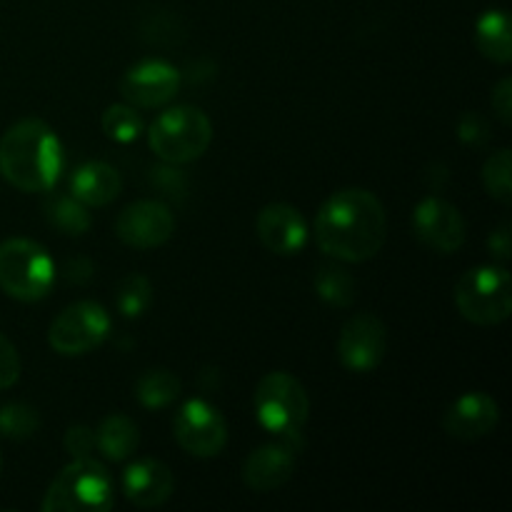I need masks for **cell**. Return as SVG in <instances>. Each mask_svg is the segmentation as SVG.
I'll use <instances>...</instances> for the list:
<instances>
[{
    "label": "cell",
    "mask_w": 512,
    "mask_h": 512,
    "mask_svg": "<svg viewBox=\"0 0 512 512\" xmlns=\"http://www.w3.org/2000/svg\"><path fill=\"white\" fill-rule=\"evenodd\" d=\"M315 245L340 263H365L383 250L388 215L375 193L343 188L320 205L313 223Z\"/></svg>",
    "instance_id": "obj_1"
},
{
    "label": "cell",
    "mask_w": 512,
    "mask_h": 512,
    "mask_svg": "<svg viewBox=\"0 0 512 512\" xmlns=\"http://www.w3.org/2000/svg\"><path fill=\"white\" fill-rule=\"evenodd\" d=\"M63 145L40 118L18 120L0 138V173L23 193H48L63 173Z\"/></svg>",
    "instance_id": "obj_2"
},
{
    "label": "cell",
    "mask_w": 512,
    "mask_h": 512,
    "mask_svg": "<svg viewBox=\"0 0 512 512\" xmlns=\"http://www.w3.org/2000/svg\"><path fill=\"white\" fill-rule=\"evenodd\" d=\"M115 505V483L100 460L73 458L43 498V512H108Z\"/></svg>",
    "instance_id": "obj_3"
},
{
    "label": "cell",
    "mask_w": 512,
    "mask_h": 512,
    "mask_svg": "<svg viewBox=\"0 0 512 512\" xmlns=\"http://www.w3.org/2000/svg\"><path fill=\"white\" fill-rule=\"evenodd\" d=\"M213 143V123L195 105H173L153 120L148 145L163 163L185 165L203 158Z\"/></svg>",
    "instance_id": "obj_4"
},
{
    "label": "cell",
    "mask_w": 512,
    "mask_h": 512,
    "mask_svg": "<svg viewBox=\"0 0 512 512\" xmlns=\"http://www.w3.org/2000/svg\"><path fill=\"white\" fill-rule=\"evenodd\" d=\"M55 283V263L48 250L28 238L0 243V290L20 303H38Z\"/></svg>",
    "instance_id": "obj_5"
},
{
    "label": "cell",
    "mask_w": 512,
    "mask_h": 512,
    "mask_svg": "<svg viewBox=\"0 0 512 512\" xmlns=\"http://www.w3.org/2000/svg\"><path fill=\"white\" fill-rule=\"evenodd\" d=\"M253 410L260 428L278 438H298L310 415L308 390L290 373H268L253 393Z\"/></svg>",
    "instance_id": "obj_6"
},
{
    "label": "cell",
    "mask_w": 512,
    "mask_h": 512,
    "mask_svg": "<svg viewBox=\"0 0 512 512\" xmlns=\"http://www.w3.org/2000/svg\"><path fill=\"white\" fill-rule=\"evenodd\" d=\"M455 305L468 323L490 328L512 313V280L500 265H480L468 270L455 285Z\"/></svg>",
    "instance_id": "obj_7"
},
{
    "label": "cell",
    "mask_w": 512,
    "mask_h": 512,
    "mask_svg": "<svg viewBox=\"0 0 512 512\" xmlns=\"http://www.w3.org/2000/svg\"><path fill=\"white\" fill-rule=\"evenodd\" d=\"M110 328L113 323L103 305L80 300L55 315L48 330V343L63 358H80L98 350L108 340Z\"/></svg>",
    "instance_id": "obj_8"
},
{
    "label": "cell",
    "mask_w": 512,
    "mask_h": 512,
    "mask_svg": "<svg viewBox=\"0 0 512 512\" xmlns=\"http://www.w3.org/2000/svg\"><path fill=\"white\" fill-rule=\"evenodd\" d=\"M173 438L195 458H218L228 445V423L208 400H188L173 418Z\"/></svg>",
    "instance_id": "obj_9"
},
{
    "label": "cell",
    "mask_w": 512,
    "mask_h": 512,
    "mask_svg": "<svg viewBox=\"0 0 512 512\" xmlns=\"http://www.w3.org/2000/svg\"><path fill=\"white\" fill-rule=\"evenodd\" d=\"M388 353V328L373 313H358L343 325L338 358L350 373H373Z\"/></svg>",
    "instance_id": "obj_10"
},
{
    "label": "cell",
    "mask_w": 512,
    "mask_h": 512,
    "mask_svg": "<svg viewBox=\"0 0 512 512\" xmlns=\"http://www.w3.org/2000/svg\"><path fill=\"white\" fill-rule=\"evenodd\" d=\"M183 75L173 63L160 58L140 60L125 70L120 80V95L133 108H163L178 95Z\"/></svg>",
    "instance_id": "obj_11"
},
{
    "label": "cell",
    "mask_w": 512,
    "mask_h": 512,
    "mask_svg": "<svg viewBox=\"0 0 512 512\" xmlns=\"http://www.w3.org/2000/svg\"><path fill=\"white\" fill-rule=\"evenodd\" d=\"M175 233V215L158 200H135L115 220L120 243L135 250H153L168 243Z\"/></svg>",
    "instance_id": "obj_12"
},
{
    "label": "cell",
    "mask_w": 512,
    "mask_h": 512,
    "mask_svg": "<svg viewBox=\"0 0 512 512\" xmlns=\"http://www.w3.org/2000/svg\"><path fill=\"white\" fill-rule=\"evenodd\" d=\"M413 233L425 248L453 255L465 245V220L448 200L425 198L413 210Z\"/></svg>",
    "instance_id": "obj_13"
},
{
    "label": "cell",
    "mask_w": 512,
    "mask_h": 512,
    "mask_svg": "<svg viewBox=\"0 0 512 512\" xmlns=\"http://www.w3.org/2000/svg\"><path fill=\"white\" fill-rule=\"evenodd\" d=\"M255 233L265 250L275 255H298L308 245L310 228L305 215L295 205L270 203L255 218Z\"/></svg>",
    "instance_id": "obj_14"
},
{
    "label": "cell",
    "mask_w": 512,
    "mask_h": 512,
    "mask_svg": "<svg viewBox=\"0 0 512 512\" xmlns=\"http://www.w3.org/2000/svg\"><path fill=\"white\" fill-rule=\"evenodd\" d=\"M295 438H283L278 443L260 445L258 450L245 458L243 483L255 493H273L283 488L293 478L295 463H298V448Z\"/></svg>",
    "instance_id": "obj_15"
},
{
    "label": "cell",
    "mask_w": 512,
    "mask_h": 512,
    "mask_svg": "<svg viewBox=\"0 0 512 512\" xmlns=\"http://www.w3.org/2000/svg\"><path fill=\"white\" fill-rule=\"evenodd\" d=\"M500 408L488 393H465L448 405L443 415V428L450 438L480 440L498 428Z\"/></svg>",
    "instance_id": "obj_16"
},
{
    "label": "cell",
    "mask_w": 512,
    "mask_h": 512,
    "mask_svg": "<svg viewBox=\"0 0 512 512\" xmlns=\"http://www.w3.org/2000/svg\"><path fill=\"white\" fill-rule=\"evenodd\" d=\"M175 490L173 470L155 458H140L123 473V493L135 508H160Z\"/></svg>",
    "instance_id": "obj_17"
},
{
    "label": "cell",
    "mask_w": 512,
    "mask_h": 512,
    "mask_svg": "<svg viewBox=\"0 0 512 512\" xmlns=\"http://www.w3.org/2000/svg\"><path fill=\"white\" fill-rule=\"evenodd\" d=\"M123 190V178L118 170L100 160L78 165L70 175V195L85 208H105Z\"/></svg>",
    "instance_id": "obj_18"
},
{
    "label": "cell",
    "mask_w": 512,
    "mask_h": 512,
    "mask_svg": "<svg viewBox=\"0 0 512 512\" xmlns=\"http://www.w3.org/2000/svg\"><path fill=\"white\" fill-rule=\"evenodd\" d=\"M138 425L123 413H113L95 428V450L113 463H123L138 450Z\"/></svg>",
    "instance_id": "obj_19"
},
{
    "label": "cell",
    "mask_w": 512,
    "mask_h": 512,
    "mask_svg": "<svg viewBox=\"0 0 512 512\" xmlns=\"http://www.w3.org/2000/svg\"><path fill=\"white\" fill-rule=\"evenodd\" d=\"M475 45L488 60L508 65L512 60V33L510 15L505 10H485L475 23Z\"/></svg>",
    "instance_id": "obj_20"
},
{
    "label": "cell",
    "mask_w": 512,
    "mask_h": 512,
    "mask_svg": "<svg viewBox=\"0 0 512 512\" xmlns=\"http://www.w3.org/2000/svg\"><path fill=\"white\" fill-rule=\"evenodd\" d=\"M43 213L50 228L58 230L60 235H68V238H80L93 225L88 208L78 203L73 195L50 193L43 203Z\"/></svg>",
    "instance_id": "obj_21"
},
{
    "label": "cell",
    "mask_w": 512,
    "mask_h": 512,
    "mask_svg": "<svg viewBox=\"0 0 512 512\" xmlns=\"http://www.w3.org/2000/svg\"><path fill=\"white\" fill-rule=\"evenodd\" d=\"M183 393V383L173 370L153 368L145 370L138 380H135V398L143 408L148 410H163L173 405Z\"/></svg>",
    "instance_id": "obj_22"
},
{
    "label": "cell",
    "mask_w": 512,
    "mask_h": 512,
    "mask_svg": "<svg viewBox=\"0 0 512 512\" xmlns=\"http://www.w3.org/2000/svg\"><path fill=\"white\" fill-rule=\"evenodd\" d=\"M313 288L318 293V298L323 303L333 305V308H350L355 300V278L340 265L328 263L320 265L318 273H315Z\"/></svg>",
    "instance_id": "obj_23"
},
{
    "label": "cell",
    "mask_w": 512,
    "mask_h": 512,
    "mask_svg": "<svg viewBox=\"0 0 512 512\" xmlns=\"http://www.w3.org/2000/svg\"><path fill=\"white\" fill-rule=\"evenodd\" d=\"M153 305V283L145 275L130 273L115 288V308L123 318L135 320Z\"/></svg>",
    "instance_id": "obj_24"
},
{
    "label": "cell",
    "mask_w": 512,
    "mask_h": 512,
    "mask_svg": "<svg viewBox=\"0 0 512 512\" xmlns=\"http://www.w3.org/2000/svg\"><path fill=\"white\" fill-rule=\"evenodd\" d=\"M100 125H103V133L120 145L135 143V140L140 138V133L145 130L143 115L138 113V108H133V105L128 103H118L105 108Z\"/></svg>",
    "instance_id": "obj_25"
},
{
    "label": "cell",
    "mask_w": 512,
    "mask_h": 512,
    "mask_svg": "<svg viewBox=\"0 0 512 512\" xmlns=\"http://www.w3.org/2000/svg\"><path fill=\"white\" fill-rule=\"evenodd\" d=\"M512 153L510 148H500L485 160L483 165V185L488 195L498 203L510 205L512 200Z\"/></svg>",
    "instance_id": "obj_26"
},
{
    "label": "cell",
    "mask_w": 512,
    "mask_h": 512,
    "mask_svg": "<svg viewBox=\"0 0 512 512\" xmlns=\"http://www.w3.org/2000/svg\"><path fill=\"white\" fill-rule=\"evenodd\" d=\"M40 430V413L33 405L8 403L0 408V435L8 440H28Z\"/></svg>",
    "instance_id": "obj_27"
},
{
    "label": "cell",
    "mask_w": 512,
    "mask_h": 512,
    "mask_svg": "<svg viewBox=\"0 0 512 512\" xmlns=\"http://www.w3.org/2000/svg\"><path fill=\"white\" fill-rule=\"evenodd\" d=\"M20 378V355L15 345L0 333V390H8Z\"/></svg>",
    "instance_id": "obj_28"
},
{
    "label": "cell",
    "mask_w": 512,
    "mask_h": 512,
    "mask_svg": "<svg viewBox=\"0 0 512 512\" xmlns=\"http://www.w3.org/2000/svg\"><path fill=\"white\" fill-rule=\"evenodd\" d=\"M63 448L70 458H90V453L95 450V430L85 428V425H73L65 433Z\"/></svg>",
    "instance_id": "obj_29"
},
{
    "label": "cell",
    "mask_w": 512,
    "mask_h": 512,
    "mask_svg": "<svg viewBox=\"0 0 512 512\" xmlns=\"http://www.w3.org/2000/svg\"><path fill=\"white\" fill-rule=\"evenodd\" d=\"M458 138L463 140L465 145L480 148V145H485V140H488V123H485L478 113H465L458 123Z\"/></svg>",
    "instance_id": "obj_30"
},
{
    "label": "cell",
    "mask_w": 512,
    "mask_h": 512,
    "mask_svg": "<svg viewBox=\"0 0 512 512\" xmlns=\"http://www.w3.org/2000/svg\"><path fill=\"white\" fill-rule=\"evenodd\" d=\"M490 103H493V113L503 120L505 125L512 123V80L503 78L498 80V85L493 88L490 95Z\"/></svg>",
    "instance_id": "obj_31"
},
{
    "label": "cell",
    "mask_w": 512,
    "mask_h": 512,
    "mask_svg": "<svg viewBox=\"0 0 512 512\" xmlns=\"http://www.w3.org/2000/svg\"><path fill=\"white\" fill-rule=\"evenodd\" d=\"M488 248H490V253H493L498 260H508L510 258L512 238H510V225L508 223L498 225V228L490 233Z\"/></svg>",
    "instance_id": "obj_32"
},
{
    "label": "cell",
    "mask_w": 512,
    "mask_h": 512,
    "mask_svg": "<svg viewBox=\"0 0 512 512\" xmlns=\"http://www.w3.org/2000/svg\"><path fill=\"white\" fill-rule=\"evenodd\" d=\"M93 275H95L93 263H90V260H83V258L70 260L68 270H65V278H68L70 283H78V285H83V283H88V280H93Z\"/></svg>",
    "instance_id": "obj_33"
}]
</instances>
